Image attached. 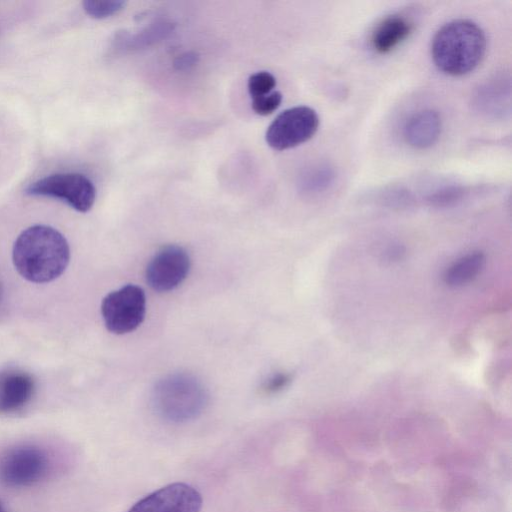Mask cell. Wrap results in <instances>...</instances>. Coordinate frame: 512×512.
Instances as JSON below:
<instances>
[{
  "label": "cell",
  "mask_w": 512,
  "mask_h": 512,
  "mask_svg": "<svg viewBox=\"0 0 512 512\" xmlns=\"http://www.w3.org/2000/svg\"><path fill=\"white\" fill-rule=\"evenodd\" d=\"M24 194L65 202L77 212H88L94 205L97 190L93 181L78 171H57L27 184Z\"/></svg>",
  "instance_id": "cell-4"
},
{
  "label": "cell",
  "mask_w": 512,
  "mask_h": 512,
  "mask_svg": "<svg viewBox=\"0 0 512 512\" xmlns=\"http://www.w3.org/2000/svg\"><path fill=\"white\" fill-rule=\"evenodd\" d=\"M276 78L268 71H258L248 78L247 89L251 98L261 97L273 91Z\"/></svg>",
  "instance_id": "cell-17"
},
{
  "label": "cell",
  "mask_w": 512,
  "mask_h": 512,
  "mask_svg": "<svg viewBox=\"0 0 512 512\" xmlns=\"http://www.w3.org/2000/svg\"><path fill=\"white\" fill-rule=\"evenodd\" d=\"M126 5L123 0H85L82 2L84 12L94 19H104L117 14Z\"/></svg>",
  "instance_id": "cell-16"
},
{
  "label": "cell",
  "mask_w": 512,
  "mask_h": 512,
  "mask_svg": "<svg viewBox=\"0 0 512 512\" xmlns=\"http://www.w3.org/2000/svg\"><path fill=\"white\" fill-rule=\"evenodd\" d=\"M282 98L283 96L281 92L272 91L267 95L253 98L251 107L256 114L260 116H267L278 109L282 102Z\"/></svg>",
  "instance_id": "cell-18"
},
{
  "label": "cell",
  "mask_w": 512,
  "mask_h": 512,
  "mask_svg": "<svg viewBox=\"0 0 512 512\" xmlns=\"http://www.w3.org/2000/svg\"><path fill=\"white\" fill-rule=\"evenodd\" d=\"M190 270V257L178 245H168L159 250L146 268V281L157 292H168L178 287Z\"/></svg>",
  "instance_id": "cell-8"
},
{
  "label": "cell",
  "mask_w": 512,
  "mask_h": 512,
  "mask_svg": "<svg viewBox=\"0 0 512 512\" xmlns=\"http://www.w3.org/2000/svg\"><path fill=\"white\" fill-rule=\"evenodd\" d=\"M406 250L401 245H391L384 249L381 259L386 263H395L401 261L405 256Z\"/></svg>",
  "instance_id": "cell-21"
},
{
  "label": "cell",
  "mask_w": 512,
  "mask_h": 512,
  "mask_svg": "<svg viewBox=\"0 0 512 512\" xmlns=\"http://www.w3.org/2000/svg\"><path fill=\"white\" fill-rule=\"evenodd\" d=\"M412 31L410 19L401 14L389 15L372 32V48L379 54H387L405 41Z\"/></svg>",
  "instance_id": "cell-12"
},
{
  "label": "cell",
  "mask_w": 512,
  "mask_h": 512,
  "mask_svg": "<svg viewBox=\"0 0 512 512\" xmlns=\"http://www.w3.org/2000/svg\"><path fill=\"white\" fill-rule=\"evenodd\" d=\"M48 466L47 455L39 447L17 446L0 458V480L11 487L30 486L45 477Z\"/></svg>",
  "instance_id": "cell-7"
},
{
  "label": "cell",
  "mask_w": 512,
  "mask_h": 512,
  "mask_svg": "<svg viewBox=\"0 0 512 512\" xmlns=\"http://www.w3.org/2000/svg\"><path fill=\"white\" fill-rule=\"evenodd\" d=\"M0 512H5L4 506L1 501H0Z\"/></svg>",
  "instance_id": "cell-23"
},
{
  "label": "cell",
  "mask_w": 512,
  "mask_h": 512,
  "mask_svg": "<svg viewBox=\"0 0 512 512\" xmlns=\"http://www.w3.org/2000/svg\"><path fill=\"white\" fill-rule=\"evenodd\" d=\"M442 130L440 115L432 110H420L412 114L403 129L404 139L416 149H427L439 139Z\"/></svg>",
  "instance_id": "cell-10"
},
{
  "label": "cell",
  "mask_w": 512,
  "mask_h": 512,
  "mask_svg": "<svg viewBox=\"0 0 512 512\" xmlns=\"http://www.w3.org/2000/svg\"><path fill=\"white\" fill-rule=\"evenodd\" d=\"M199 62V55L189 51L177 56L173 62V66L178 71H186L193 68Z\"/></svg>",
  "instance_id": "cell-20"
},
{
  "label": "cell",
  "mask_w": 512,
  "mask_h": 512,
  "mask_svg": "<svg viewBox=\"0 0 512 512\" xmlns=\"http://www.w3.org/2000/svg\"><path fill=\"white\" fill-rule=\"evenodd\" d=\"M173 30V25L162 21L151 24L141 32L131 35L125 31L116 34L114 43L118 49H139L165 38Z\"/></svg>",
  "instance_id": "cell-14"
},
{
  "label": "cell",
  "mask_w": 512,
  "mask_h": 512,
  "mask_svg": "<svg viewBox=\"0 0 512 512\" xmlns=\"http://www.w3.org/2000/svg\"><path fill=\"white\" fill-rule=\"evenodd\" d=\"M202 503L196 488L176 482L148 494L127 512H200Z\"/></svg>",
  "instance_id": "cell-9"
},
{
  "label": "cell",
  "mask_w": 512,
  "mask_h": 512,
  "mask_svg": "<svg viewBox=\"0 0 512 512\" xmlns=\"http://www.w3.org/2000/svg\"><path fill=\"white\" fill-rule=\"evenodd\" d=\"M319 127V116L309 106H295L282 111L268 126L265 139L274 150L283 151L310 140Z\"/></svg>",
  "instance_id": "cell-6"
},
{
  "label": "cell",
  "mask_w": 512,
  "mask_h": 512,
  "mask_svg": "<svg viewBox=\"0 0 512 512\" xmlns=\"http://www.w3.org/2000/svg\"><path fill=\"white\" fill-rule=\"evenodd\" d=\"M485 261V255L480 251L463 256L446 270L443 277L445 284L449 287L468 284L481 272Z\"/></svg>",
  "instance_id": "cell-13"
},
{
  "label": "cell",
  "mask_w": 512,
  "mask_h": 512,
  "mask_svg": "<svg viewBox=\"0 0 512 512\" xmlns=\"http://www.w3.org/2000/svg\"><path fill=\"white\" fill-rule=\"evenodd\" d=\"M69 244L63 234L46 224L23 230L13 245L12 260L17 272L33 283L58 278L68 266Z\"/></svg>",
  "instance_id": "cell-1"
},
{
  "label": "cell",
  "mask_w": 512,
  "mask_h": 512,
  "mask_svg": "<svg viewBox=\"0 0 512 512\" xmlns=\"http://www.w3.org/2000/svg\"><path fill=\"white\" fill-rule=\"evenodd\" d=\"M34 392V380L22 371L0 372V413L15 412L24 407Z\"/></svg>",
  "instance_id": "cell-11"
},
{
  "label": "cell",
  "mask_w": 512,
  "mask_h": 512,
  "mask_svg": "<svg viewBox=\"0 0 512 512\" xmlns=\"http://www.w3.org/2000/svg\"><path fill=\"white\" fill-rule=\"evenodd\" d=\"M156 412L165 420L182 423L198 417L205 409L208 394L202 383L187 374L169 375L160 380L152 394Z\"/></svg>",
  "instance_id": "cell-3"
},
{
  "label": "cell",
  "mask_w": 512,
  "mask_h": 512,
  "mask_svg": "<svg viewBox=\"0 0 512 512\" xmlns=\"http://www.w3.org/2000/svg\"><path fill=\"white\" fill-rule=\"evenodd\" d=\"M487 40L482 28L468 19L443 25L434 35L431 56L435 66L450 76L472 72L482 61Z\"/></svg>",
  "instance_id": "cell-2"
},
{
  "label": "cell",
  "mask_w": 512,
  "mask_h": 512,
  "mask_svg": "<svg viewBox=\"0 0 512 512\" xmlns=\"http://www.w3.org/2000/svg\"><path fill=\"white\" fill-rule=\"evenodd\" d=\"M146 296L137 285L128 284L107 294L101 304L106 328L114 334L135 330L144 320Z\"/></svg>",
  "instance_id": "cell-5"
},
{
  "label": "cell",
  "mask_w": 512,
  "mask_h": 512,
  "mask_svg": "<svg viewBox=\"0 0 512 512\" xmlns=\"http://www.w3.org/2000/svg\"><path fill=\"white\" fill-rule=\"evenodd\" d=\"M290 381V376L287 374H277L274 375L272 378L269 379V381L265 384V390L267 392H277L279 390H282L284 387L287 386V384Z\"/></svg>",
  "instance_id": "cell-22"
},
{
  "label": "cell",
  "mask_w": 512,
  "mask_h": 512,
  "mask_svg": "<svg viewBox=\"0 0 512 512\" xmlns=\"http://www.w3.org/2000/svg\"><path fill=\"white\" fill-rule=\"evenodd\" d=\"M334 172L327 165H320L309 170L301 180V188L307 193H319L333 181Z\"/></svg>",
  "instance_id": "cell-15"
},
{
  "label": "cell",
  "mask_w": 512,
  "mask_h": 512,
  "mask_svg": "<svg viewBox=\"0 0 512 512\" xmlns=\"http://www.w3.org/2000/svg\"><path fill=\"white\" fill-rule=\"evenodd\" d=\"M2 294H3V290H2V285L0 283V301H1V298H2Z\"/></svg>",
  "instance_id": "cell-24"
},
{
  "label": "cell",
  "mask_w": 512,
  "mask_h": 512,
  "mask_svg": "<svg viewBox=\"0 0 512 512\" xmlns=\"http://www.w3.org/2000/svg\"><path fill=\"white\" fill-rule=\"evenodd\" d=\"M462 195L463 190L460 187L450 186L432 193L427 201L434 207H448L459 201Z\"/></svg>",
  "instance_id": "cell-19"
}]
</instances>
